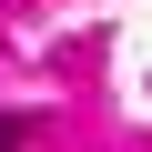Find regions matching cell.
<instances>
[{
    "mask_svg": "<svg viewBox=\"0 0 152 152\" xmlns=\"http://www.w3.org/2000/svg\"><path fill=\"white\" fill-rule=\"evenodd\" d=\"M0 152H20V122H0Z\"/></svg>",
    "mask_w": 152,
    "mask_h": 152,
    "instance_id": "obj_1",
    "label": "cell"
}]
</instances>
